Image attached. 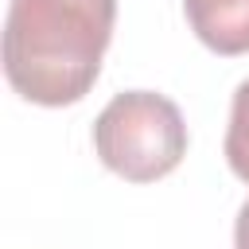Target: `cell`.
I'll return each mask as SVG.
<instances>
[{"label":"cell","mask_w":249,"mask_h":249,"mask_svg":"<svg viewBox=\"0 0 249 249\" xmlns=\"http://www.w3.org/2000/svg\"><path fill=\"white\" fill-rule=\"evenodd\" d=\"M226 163L249 187V78L233 89L230 124H226Z\"/></svg>","instance_id":"cell-4"},{"label":"cell","mask_w":249,"mask_h":249,"mask_svg":"<svg viewBox=\"0 0 249 249\" xmlns=\"http://www.w3.org/2000/svg\"><path fill=\"white\" fill-rule=\"evenodd\" d=\"M233 249H249V198L241 202L237 222H233Z\"/></svg>","instance_id":"cell-5"},{"label":"cell","mask_w":249,"mask_h":249,"mask_svg":"<svg viewBox=\"0 0 249 249\" xmlns=\"http://www.w3.org/2000/svg\"><path fill=\"white\" fill-rule=\"evenodd\" d=\"M183 16L214 54L230 58L249 51V0H183Z\"/></svg>","instance_id":"cell-3"},{"label":"cell","mask_w":249,"mask_h":249,"mask_svg":"<svg viewBox=\"0 0 249 249\" xmlns=\"http://www.w3.org/2000/svg\"><path fill=\"white\" fill-rule=\"evenodd\" d=\"M117 0H12L4 19V78L43 109L82 101L109 51Z\"/></svg>","instance_id":"cell-1"},{"label":"cell","mask_w":249,"mask_h":249,"mask_svg":"<svg viewBox=\"0 0 249 249\" xmlns=\"http://www.w3.org/2000/svg\"><path fill=\"white\" fill-rule=\"evenodd\" d=\"M93 152L113 175L128 183H156L183 163L187 121L171 97L156 89H124L97 113Z\"/></svg>","instance_id":"cell-2"}]
</instances>
